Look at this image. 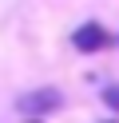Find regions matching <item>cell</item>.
I'll list each match as a JSON object with an SVG mask.
<instances>
[{"label": "cell", "instance_id": "6da1fadb", "mask_svg": "<svg viewBox=\"0 0 119 123\" xmlns=\"http://www.w3.org/2000/svg\"><path fill=\"white\" fill-rule=\"evenodd\" d=\"M63 107V91L60 87H36V91H28V95H20L16 99V111L24 115V119H44V115H52V111H60Z\"/></svg>", "mask_w": 119, "mask_h": 123}, {"label": "cell", "instance_id": "7a4b0ae2", "mask_svg": "<svg viewBox=\"0 0 119 123\" xmlns=\"http://www.w3.org/2000/svg\"><path fill=\"white\" fill-rule=\"evenodd\" d=\"M111 40H115V36H111L107 28L99 24V20H83V24H79L75 32H71V44H75V52H83V56L111 48Z\"/></svg>", "mask_w": 119, "mask_h": 123}, {"label": "cell", "instance_id": "3957f363", "mask_svg": "<svg viewBox=\"0 0 119 123\" xmlns=\"http://www.w3.org/2000/svg\"><path fill=\"white\" fill-rule=\"evenodd\" d=\"M103 103H107L111 111H119V83H107V87H103Z\"/></svg>", "mask_w": 119, "mask_h": 123}]
</instances>
